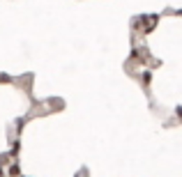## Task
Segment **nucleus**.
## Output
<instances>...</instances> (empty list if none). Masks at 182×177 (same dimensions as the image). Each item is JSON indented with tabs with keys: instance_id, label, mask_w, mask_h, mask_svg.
<instances>
[{
	"instance_id": "1",
	"label": "nucleus",
	"mask_w": 182,
	"mask_h": 177,
	"mask_svg": "<svg viewBox=\"0 0 182 177\" xmlns=\"http://www.w3.org/2000/svg\"><path fill=\"white\" fill-rule=\"evenodd\" d=\"M9 175H12V177H19V166H12V168H9Z\"/></svg>"
}]
</instances>
